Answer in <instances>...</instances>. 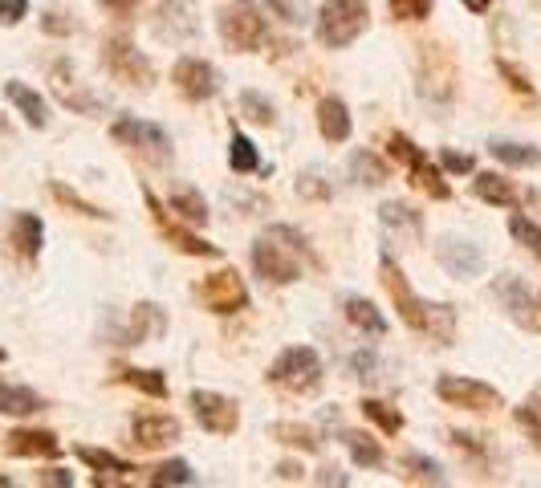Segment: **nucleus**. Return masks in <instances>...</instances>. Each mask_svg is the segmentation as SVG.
<instances>
[{
  "label": "nucleus",
  "instance_id": "f257e3e1",
  "mask_svg": "<svg viewBox=\"0 0 541 488\" xmlns=\"http://www.w3.org/2000/svg\"><path fill=\"white\" fill-rule=\"evenodd\" d=\"M379 273H383V285H387V293H391V301H395L403 326H411V330H419V334H432V338H440V342H452V334H456L452 305L424 301V297H419V293L407 285L403 269H399L391 257L379 261Z\"/></svg>",
  "mask_w": 541,
  "mask_h": 488
},
{
  "label": "nucleus",
  "instance_id": "f03ea898",
  "mask_svg": "<svg viewBox=\"0 0 541 488\" xmlns=\"http://www.w3.org/2000/svg\"><path fill=\"white\" fill-rule=\"evenodd\" d=\"M367 25H371L367 0H326V5L318 9L314 33L326 49H346L367 33Z\"/></svg>",
  "mask_w": 541,
  "mask_h": 488
},
{
  "label": "nucleus",
  "instance_id": "7ed1b4c3",
  "mask_svg": "<svg viewBox=\"0 0 541 488\" xmlns=\"http://www.w3.org/2000/svg\"><path fill=\"white\" fill-rule=\"evenodd\" d=\"M110 139L118 147H127L151 163H167L171 159V139L167 131L159 127V122H147V118H135V114H123V118H114L110 122Z\"/></svg>",
  "mask_w": 541,
  "mask_h": 488
},
{
  "label": "nucleus",
  "instance_id": "20e7f679",
  "mask_svg": "<svg viewBox=\"0 0 541 488\" xmlns=\"http://www.w3.org/2000/svg\"><path fill=\"white\" fill-rule=\"evenodd\" d=\"M216 29H220V37H224V45L232 53H253L265 41V17H261V9L253 5V0H236V5H228L220 13Z\"/></svg>",
  "mask_w": 541,
  "mask_h": 488
},
{
  "label": "nucleus",
  "instance_id": "39448f33",
  "mask_svg": "<svg viewBox=\"0 0 541 488\" xmlns=\"http://www.w3.org/2000/svg\"><path fill=\"white\" fill-rule=\"evenodd\" d=\"M269 383L289 391H314L322 383V358L314 354V346H285L269 366Z\"/></svg>",
  "mask_w": 541,
  "mask_h": 488
},
{
  "label": "nucleus",
  "instance_id": "423d86ee",
  "mask_svg": "<svg viewBox=\"0 0 541 488\" xmlns=\"http://www.w3.org/2000/svg\"><path fill=\"white\" fill-rule=\"evenodd\" d=\"M102 61H106V70L131 90H151V82H155L151 57L143 49H135V41H127V37H110L102 49Z\"/></svg>",
  "mask_w": 541,
  "mask_h": 488
},
{
  "label": "nucleus",
  "instance_id": "0eeeda50",
  "mask_svg": "<svg viewBox=\"0 0 541 488\" xmlns=\"http://www.w3.org/2000/svg\"><path fill=\"white\" fill-rule=\"evenodd\" d=\"M493 297L501 301V310L521 326V330H529V334H541V293L537 289H529L521 277H513V273H501V277H493Z\"/></svg>",
  "mask_w": 541,
  "mask_h": 488
},
{
  "label": "nucleus",
  "instance_id": "6e6552de",
  "mask_svg": "<svg viewBox=\"0 0 541 488\" xmlns=\"http://www.w3.org/2000/svg\"><path fill=\"white\" fill-rule=\"evenodd\" d=\"M200 301H204L208 314L228 318V314H240L249 305V285L236 269H216L200 281Z\"/></svg>",
  "mask_w": 541,
  "mask_h": 488
},
{
  "label": "nucleus",
  "instance_id": "1a4fd4ad",
  "mask_svg": "<svg viewBox=\"0 0 541 488\" xmlns=\"http://www.w3.org/2000/svg\"><path fill=\"white\" fill-rule=\"evenodd\" d=\"M143 196H147V208H151V216H155V224H159L163 240L171 244L175 253H184V257H220L216 244H208L204 236L188 232V224L179 220L171 208H163V204H159V196H151V188H143Z\"/></svg>",
  "mask_w": 541,
  "mask_h": 488
},
{
  "label": "nucleus",
  "instance_id": "9d476101",
  "mask_svg": "<svg viewBox=\"0 0 541 488\" xmlns=\"http://www.w3.org/2000/svg\"><path fill=\"white\" fill-rule=\"evenodd\" d=\"M436 395L448 403V407H460V411H497L501 407V391L480 383V379H464V375H440L436 379Z\"/></svg>",
  "mask_w": 541,
  "mask_h": 488
},
{
  "label": "nucleus",
  "instance_id": "9b49d317",
  "mask_svg": "<svg viewBox=\"0 0 541 488\" xmlns=\"http://www.w3.org/2000/svg\"><path fill=\"white\" fill-rule=\"evenodd\" d=\"M253 273L261 281H269V285H293L297 277H302V265H297L289 244H281L273 236H261L253 244Z\"/></svg>",
  "mask_w": 541,
  "mask_h": 488
},
{
  "label": "nucleus",
  "instance_id": "f8f14e48",
  "mask_svg": "<svg viewBox=\"0 0 541 488\" xmlns=\"http://www.w3.org/2000/svg\"><path fill=\"white\" fill-rule=\"evenodd\" d=\"M188 403H192V415H196V423L204 427V432H212V436H232L236 432V423H240L236 399H228L220 391H192Z\"/></svg>",
  "mask_w": 541,
  "mask_h": 488
},
{
  "label": "nucleus",
  "instance_id": "ddd939ff",
  "mask_svg": "<svg viewBox=\"0 0 541 488\" xmlns=\"http://www.w3.org/2000/svg\"><path fill=\"white\" fill-rule=\"evenodd\" d=\"M419 90L432 102H448L456 90V70L440 45H419Z\"/></svg>",
  "mask_w": 541,
  "mask_h": 488
},
{
  "label": "nucleus",
  "instance_id": "4468645a",
  "mask_svg": "<svg viewBox=\"0 0 541 488\" xmlns=\"http://www.w3.org/2000/svg\"><path fill=\"white\" fill-rule=\"evenodd\" d=\"M171 82L188 102H208L216 94V70L204 57H179L171 66Z\"/></svg>",
  "mask_w": 541,
  "mask_h": 488
},
{
  "label": "nucleus",
  "instance_id": "2eb2a0df",
  "mask_svg": "<svg viewBox=\"0 0 541 488\" xmlns=\"http://www.w3.org/2000/svg\"><path fill=\"white\" fill-rule=\"evenodd\" d=\"M131 436L139 448H167L179 440V419L163 411H139L131 423Z\"/></svg>",
  "mask_w": 541,
  "mask_h": 488
},
{
  "label": "nucleus",
  "instance_id": "dca6fc26",
  "mask_svg": "<svg viewBox=\"0 0 541 488\" xmlns=\"http://www.w3.org/2000/svg\"><path fill=\"white\" fill-rule=\"evenodd\" d=\"M151 29L163 41H184V37H196L200 25H196V17H192V9L184 5V0H159Z\"/></svg>",
  "mask_w": 541,
  "mask_h": 488
},
{
  "label": "nucleus",
  "instance_id": "f3484780",
  "mask_svg": "<svg viewBox=\"0 0 541 488\" xmlns=\"http://www.w3.org/2000/svg\"><path fill=\"white\" fill-rule=\"evenodd\" d=\"M436 257H440V265H444L452 277H476L480 269H485V253H480L476 244H468V240H456V236L440 240Z\"/></svg>",
  "mask_w": 541,
  "mask_h": 488
},
{
  "label": "nucleus",
  "instance_id": "a211bd4d",
  "mask_svg": "<svg viewBox=\"0 0 541 488\" xmlns=\"http://www.w3.org/2000/svg\"><path fill=\"white\" fill-rule=\"evenodd\" d=\"M163 334H167V314L155 301H139L131 310V326H127L118 346H139V342H151V338H163Z\"/></svg>",
  "mask_w": 541,
  "mask_h": 488
},
{
  "label": "nucleus",
  "instance_id": "6ab92c4d",
  "mask_svg": "<svg viewBox=\"0 0 541 488\" xmlns=\"http://www.w3.org/2000/svg\"><path fill=\"white\" fill-rule=\"evenodd\" d=\"M5 452L41 460V456H57V452H62V444H57L53 432H41V427H17V432L5 436Z\"/></svg>",
  "mask_w": 541,
  "mask_h": 488
},
{
  "label": "nucleus",
  "instance_id": "aec40b11",
  "mask_svg": "<svg viewBox=\"0 0 541 488\" xmlns=\"http://www.w3.org/2000/svg\"><path fill=\"white\" fill-rule=\"evenodd\" d=\"M318 131H322L326 143H346V139H350L354 122H350V110H346L342 98L326 94V98L318 102Z\"/></svg>",
  "mask_w": 541,
  "mask_h": 488
},
{
  "label": "nucleus",
  "instance_id": "412c9836",
  "mask_svg": "<svg viewBox=\"0 0 541 488\" xmlns=\"http://www.w3.org/2000/svg\"><path fill=\"white\" fill-rule=\"evenodd\" d=\"M472 196L493 208H517V188L497 171H472Z\"/></svg>",
  "mask_w": 541,
  "mask_h": 488
},
{
  "label": "nucleus",
  "instance_id": "4be33fe9",
  "mask_svg": "<svg viewBox=\"0 0 541 488\" xmlns=\"http://www.w3.org/2000/svg\"><path fill=\"white\" fill-rule=\"evenodd\" d=\"M5 98L21 110V118L29 122L33 131H45V127H49V106H45V98H41L33 86H25V82H5Z\"/></svg>",
  "mask_w": 541,
  "mask_h": 488
},
{
  "label": "nucleus",
  "instance_id": "5701e85b",
  "mask_svg": "<svg viewBox=\"0 0 541 488\" xmlns=\"http://www.w3.org/2000/svg\"><path fill=\"white\" fill-rule=\"evenodd\" d=\"M342 314H346L350 326H358L363 334H375V338L387 334V318L379 314V305L367 301V297H346V301H342Z\"/></svg>",
  "mask_w": 541,
  "mask_h": 488
},
{
  "label": "nucleus",
  "instance_id": "b1692460",
  "mask_svg": "<svg viewBox=\"0 0 541 488\" xmlns=\"http://www.w3.org/2000/svg\"><path fill=\"white\" fill-rule=\"evenodd\" d=\"M13 244H17V253H21L25 261H33V257L41 253V244H45V224H41V216L17 212V216H13Z\"/></svg>",
  "mask_w": 541,
  "mask_h": 488
},
{
  "label": "nucleus",
  "instance_id": "393cba45",
  "mask_svg": "<svg viewBox=\"0 0 541 488\" xmlns=\"http://www.w3.org/2000/svg\"><path fill=\"white\" fill-rule=\"evenodd\" d=\"M45 407V399L21 383H0V415H13V419H25V415H37Z\"/></svg>",
  "mask_w": 541,
  "mask_h": 488
},
{
  "label": "nucleus",
  "instance_id": "a878e982",
  "mask_svg": "<svg viewBox=\"0 0 541 488\" xmlns=\"http://www.w3.org/2000/svg\"><path fill=\"white\" fill-rule=\"evenodd\" d=\"M171 212L184 224H192V228H204L212 220V208H208V200L196 188H175L171 192Z\"/></svg>",
  "mask_w": 541,
  "mask_h": 488
},
{
  "label": "nucleus",
  "instance_id": "bb28decb",
  "mask_svg": "<svg viewBox=\"0 0 541 488\" xmlns=\"http://www.w3.org/2000/svg\"><path fill=\"white\" fill-rule=\"evenodd\" d=\"M350 175L358 179V188H379V183H387V163H383L375 151L358 147V151L350 155Z\"/></svg>",
  "mask_w": 541,
  "mask_h": 488
},
{
  "label": "nucleus",
  "instance_id": "cd10ccee",
  "mask_svg": "<svg viewBox=\"0 0 541 488\" xmlns=\"http://www.w3.org/2000/svg\"><path fill=\"white\" fill-rule=\"evenodd\" d=\"M342 444H346V452H350V460L358 468H379L383 464V448L367 432H342Z\"/></svg>",
  "mask_w": 541,
  "mask_h": 488
},
{
  "label": "nucleus",
  "instance_id": "c85d7f7f",
  "mask_svg": "<svg viewBox=\"0 0 541 488\" xmlns=\"http://www.w3.org/2000/svg\"><path fill=\"white\" fill-rule=\"evenodd\" d=\"M379 220H383L387 228L403 232V236H419V232H424V216H419L415 208H407V204H399V200H387V204L379 208Z\"/></svg>",
  "mask_w": 541,
  "mask_h": 488
},
{
  "label": "nucleus",
  "instance_id": "c756f323",
  "mask_svg": "<svg viewBox=\"0 0 541 488\" xmlns=\"http://www.w3.org/2000/svg\"><path fill=\"white\" fill-rule=\"evenodd\" d=\"M489 155L505 167H537L541 163V151L529 147V143H509V139H493L489 143Z\"/></svg>",
  "mask_w": 541,
  "mask_h": 488
},
{
  "label": "nucleus",
  "instance_id": "7c9ffc66",
  "mask_svg": "<svg viewBox=\"0 0 541 488\" xmlns=\"http://www.w3.org/2000/svg\"><path fill=\"white\" fill-rule=\"evenodd\" d=\"M228 163H232L236 175H253V171H261V151H257V143H253L245 131H232Z\"/></svg>",
  "mask_w": 541,
  "mask_h": 488
},
{
  "label": "nucleus",
  "instance_id": "2f4dec72",
  "mask_svg": "<svg viewBox=\"0 0 541 488\" xmlns=\"http://www.w3.org/2000/svg\"><path fill=\"white\" fill-rule=\"evenodd\" d=\"M509 236L521 244L525 253H533L537 261H541V224H533L525 212H517V208H509Z\"/></svg>",
  "mask_w": 541,
  "mask_h": 488
},
{
  "label": "nucleus",
  "instance_id": "473e14b6",
  "mask_svg": "<svg viewBox=\"0 0 541 488\" xmlns=\"http://www.w3.org/2000/svg\"><path fill=\"white\" fill-rule=\"evenodd\" d=\"M403 472H407V480H419V484H448L444 468L424 452H403Z\"/></svg>",
  "mask_w": 541,
  "mask_h": 488
},
{
  "label": "nucleus",
  "instance_id": "72a5a7b5",
  "mask_svg": "<svg viewBox=\"0 0 541 488\" xmlns=\"http://www.w3.org/2000/svg\"><path fill=\"white\" fill-rule=\"evenodd\" d=\"M78 460H86L94 472H118V476H131V472H139L131 460L114 456V452H102V448H86V444H78Z\"/></svg>",
  "mask_w": 541,
  "mask_h": 488
},
{
  "label": "nucleus",
  "instance_id": "f704fd0d",
  "mask_svg": "<svg viewBox=\"0 0 541 488\" xmlns=\"http://www.w3.org/2000/svg\"><path fill=\"white\" fill-rule=\"evenodd\" d=\"M118 379H123L127 387H135V391H143V395H155V399L167 395V379H163L159 371H143V366H123V371H118Z\"/></svg>",
  "mask_w": 541,
  "mask_h": 488
},
{
  "label": "nucleus",
  "instance_id": "c9c22d12",
  "mask_svg": "<svg viewBox=\"0 0 541 488\" xmlns=\"http://www.w3.org/2000/svg\"><path fill=\"white\" fill-rule=\"evenodd\" d=\"M273 436L281 444H289V448H302V452H318L322 448L318 432H314V427H302V423H273Z\"/></svg>",
  "mask_w": 541,
  "mask_h": 488
},
{
  "label": "nucleus",
  "instance_id": "e433bc0d",
  "mask_svg": "<svg viewBox=\"0 0 541 488\" xmlns=\"http://www.w3.org/2000/svg\"><path fill=\"white\" fill-rule=\"evenodd\" d=\"M49 192H53V200H57V204L70 208V212H78V216H90V220H110V212H102L98 204L82 200L74 188H66V183H49Z\"/></svg>",
  "mask_w": 541,
  "mask_h": 488
},
{
  "label": "nucleus",
  "instance_id": "4c0bfd02",
  "mask_svg": "<svg viewBox=\"0 0 541 488\" xmlns=\"http://www.w3.org/2000/svg\"><path fill=\"white\" fill-rule=\"evenodd\" d=\"M363 415L379 427V432H387V436L403 432V415H399L391 403H383V399H363Z\"/></svg>",
  "mask_w": 541,
  "mask_h": 488
},
{
  "label": "nucleus",
  "instance_id": "58836bf2",
  "mask_svg": "<svg viewBox=\"0 0 541 488\" xmlns=\"http://www.w3.org/2000/svg\"><path fill=\"white\" fill-rule=\"evenodd\" d=\"M513 419L525 427V436L533 440V448L541 452V391H533L517 411H513Z\"/></svg>",
  "mask_w": 541,
  "mask_h": 488
},
{
  "label": "nucleus",
  "instance_id": "ea45409f",
  "mask_svg": "<svg viewBox=\"0 0 541 488\" xmlns=\"http://www.w3.org/2000/svg\"><path fill=\"white\" fill-rule=\"evenodd\" d=\"M240 110H245V118L257 122V127H273V122H277L273 102H269L265 94H257V90H245V94H240Z\"/></svg>",
  "mask_w": 541,
  "mask_h": 488
},
{
  "label": "nucleus",
  "instance_id": "a19ab883",
  "mask_svg": "<svg viewBox=\"0 0 541 488\" xmlns=\"http://www.w3.org/2000/svg\"><path fill=\"white\" fill-rule=\"evenodd\" d=\"M192 480H196V472H192L188 460H167V464H159L151 472V484L155 488H175V484H192Z\"/></svg>",
  "mask_w": 541,
  "mask_h": 488
},
{
  "label": "nucleus",
  "instance_id": "79ce46f5",
  "mask_svg": "<svg viewBox=\"0 0 541 488\" xmlns=\"http://www.w3.org/2000/svg\"><path fill=\"white\" fill-rule=\"evenodd\" d=\"M411 175H415V183H419V188H424L432 200H448L452 196V188H448V179L424 159V163H419V167H411Z\"/></svg>",
  "mask_w": 541,
  "mask_h": 488
},
{
  "label": "nucleus",
  "instance_id": "37998d69",
  "mask_svg": "<svg viewBox=\"0 0 541 488\" xmlns=\"http://www.w3.org/2000/svg\"><path fill=\"white\" fill-rule=\"evenodd\" d=\"M387 151H391V159H399V163H403L407 171H411V167H419V163L428 159L424 151H419V147H415V143H411L407 135H399V131H395V135L387 139Z\"/></svg>",
  "mask_w": 541,
  "mask_h": 488
},
{
  "label": "nucleus",
  "instance_id": "c03bdc74",
  "mask_svg": "<svg viewBox=\"0 0 541 488\" xmlns=\"http://www.w3.org/2000/svg\"><path fill=\"white\" fill-rule=\"evenodd\" d=\"M395 21H424L432 17V0H387Z\"/></svg>",
  "mask_w": 541,
  "mask_h": 488
},
{
  "label": "nucleus",
  "instance_id": "a18cd8bd",
  "mask_svg": "<svg viewBox=\"0 0 541 488\" xmlns=\"http://www.w3.org/2000/svg\"><path fill=\"white\" fill-rule=\"evenodd\" d=\"M269 236H273V240H281V244H289V249H293L297 257H310V261H314V249H310L306 236L297 232V228H289V224H273V228H269Z\"/></svg>",
  "mask_w": 541,
  "mask_h": 488
},
{
  "label": "nucleus",
  "instance_id": "49530a36",
  "mask_svg": "<svg viewBox=\"0 0 541 488\" xmlns=\"http://www.w3.org/2000/svg\"><path fill=\"white\" fill-rule=\"evenodd\" d=\"M440 167H444V171H452V175H472V171H476V159L444 147V151H440Z\"/></svg>",
  "mask_w": 541,
  "mask_h": 488
},
{
  "label": "nucleus",
  "instance_id": "de8ad7c7",
  "mask_svg": "<svg viewBox=\"0 0 541 488\" xmlns=\"http://www.w3.org/2000/svg\"><path fill=\"white\" fill-rule=\"evenodd\" d=\"M497 70H501V78H505V82H509V86H513L517 94H521V98H533V86L525 82V74H521L517 66H509V61L501 57V61H497Z\"/></svg>",
  "mask_w": 541,
  "mask_h": 488
},
{
  "label": "nucleus",
  "instance_id": "09e8293b",
  "mask_svg": "<svg viewBox=\"0 0 541 488\" xmlns=\"http://www.w3.org/2000/svg\"><path fill=\"white\" fill-rule=\"evenodd\" d=\"M297 192H302L306 200H330V188H326L318 175H302V179H297Z\"/></svg>",
  "mask_w": 541,
  "mask_h": 488
},
{
  "label": "nucleus",
  "instance_id": "8fccbe9b",
  "mask_svg": "<svg viewBox=\"0 0 541 488\" xmlns=\"http://www.w3.org/2000/svg\"><path fill=\"white\" fill-rule=\"evenodd\" d=\"M29 13V0H0V25H17Z\"/></svg>",
  "mask_w": 541,
  "mask_h": 488
},
{
  "label": "nucleus",
  "instance_id": "3c124183",
  "mask_svg": "<svg viewBox=\"0 0 541 488\" xmlns=\"http://www.w3.org/2000/svg\"><path fill=\"white\" fill-rule=\"evenodd\" d=\"M41 29H45V33H57V37H66V33H74V21H66V13H45Z\"/></svg>",
  "mask_w": 541,
  "mask_h": 488
},
{
  "label": "nucleus",
  "instance_id": "603ef678",
  "mask_svg": "<svg viewBox=\"0 0 541 488\" xmlns=\"http://www.w3.org/2000/svg\"><path fill=\"white\" fill-rule=\"evenodd\" d=\"M37 480H41V484H57V488H70V484H74V476H70L66 468H49V472H41Z\"/></svg>",
  "mask_w": 541,
  "mask_h": 488
},
{
  "label": "nucleus",
  "instance_id": "864d4df0",
  "mask_svg": "<svg viewBox=\"0 0 541 488\" xmlns=\"http://www.w3.org/2000/svg\"><path fill=\"white\" fill-rule=\"evenodd\" d=\"M350 366L358 371V379H375V358H371V354H354Z\"/></svg>",
  "mask_w": 541,
  "mask_h": 488
},
{
  "label": "nucleus",
  "instance_id": "5fc2aeb1",
  "mask_svg": "<svg viewBox=\"0 0 541 488\" xmlns=\"http://www.w3.org/2000/svg\"><path fill=\"white\" fill-rule=\"evenodd\" d=\"M135 5H139V0H102V9L106 13H118V17H131Z\"/></svg>",
  "mask_w": 541,
  "mask_h": 488
},
{
  "label": "nucleus",
  "instance_id": "6e6d98bb",
  "mask_svg": "<svg viewBox=\"0 0 541 488\" xmlns=\"http://www.w3.org/2000/svg\"><path fill=\"white\" fill-rule=\"evenodd\" d=\"M269 5H273L277 13H285V21H293V25H297V21H302V13H297V9H293V0H269Z\"/></svg>",
  "mask_w": 541,
  "mask_h": 488
},
{
  "label": "nucleus",
  "instance_id": "4d7b16f0",
  "mask_svg": "<svg viewBox=\"0 0 541 488\" xmlns=\"http://www.w3.org/2000/svg\"><path fill=\"white\" fill-rule=\"evenodd\" d=\"M277 476H281V480H302V468L289 460V464H277Z\"/></svg>",
  "mask_w": 541,
  "mask_h": 488
},
{
  "label": "nucleus",
  "instance_id": "13d9d810",
  "mask_svg": "<svg viewBox=\"0 0 541 488\" xmlns=\"http://www.w3.org/2000/svg\"><path fill=\"white\" fill-rule=\"evenodd\" d=\"M460 5H464L468 13H489V5H493V0H460Z\"/></svg>",
  "mask_w": 541,
  "mask_h": 488
},
{
  "label": "nucleus",
  "instance_id": "bf43d9fd",
  "mask_svg": "<svg viewBox=\"0 0 541 488\" xmlns=\"http://www.w3.org/2000/svg\"><path fill=\"white\" fill-rule=\"evenodd\" d=\"M318 480H322V484H346V476H342L338 468H326V472H322Z\"/></svg>",
  "mask_w": 541,
  "mask_h": 488
},
{
  "label": "nucleus",
  "instance_id": "052dcab7",
  "mask_svg": "<svg viewBox=\"0 0 541 488\" xmlns=\"http://www.w3.org/2000/svg\"><path fill=\"white\" fill-rule=\"evenodd\" d=\"M5 358H9V350H5V346H0V362H5Z\"/></svg>",
  "mask_w": 541,
  "mask_h": 488
},
{
  "label": "nucleus",
  "instance_id": "680f3d73",
  "mask_svg": "<svg viewBox=\"0 0 541 488\" xmlns=\"http://www.w3.org/2000/svg\"><path fill=\"white\" fill-rule=\"evenodd\" d=\"M5 484H13V480H9V476H0V488H5Z\"/></svg>",
  "mask_w": 541,
  "mask_h": 488
},
{
  "label": "nucleus",
  "instance_id": "e2e57ef3",
  "mask_svg": "<svg viewBox=\"0 0 541 488\" xmlns=\"http://www.w3.org/2000/svg\"><path fill=\"white\" fill-rule=\"evenodd\" d=\"M533 5H537V9H541V0H533Z\"/></svg>",
  "mask_w": 541,
  "mask_h": 488
}]
</instances>
